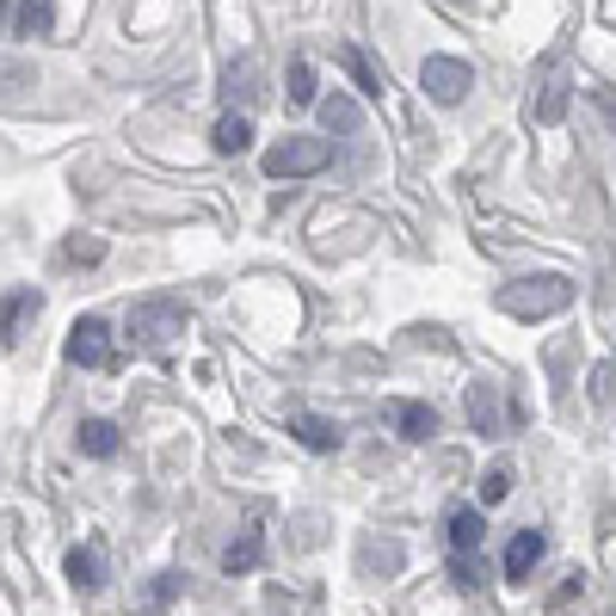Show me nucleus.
I'll list each match as a JSON object with an SVG mask.
<instances>
[{
    "label": "nucleus",
    "instance_id": "nucleus-1",
    "mask_svg": "<svg viewBox=\"0 0 616 616\" xmlns=\"http://www.w3.org/2000/svg\"><path fill=\"white\" fill-rule=\"evenodd\" d=\"M574 302V284L562 278V271H543V278H518L499 290V308L506 315H518V321H543V315H562V308Z\"/></svg>",
    "mask_w": 616,
    "mask_h": 616
},
{
    "label": "nucleus",
    "instance_id": "nucleus-2",
    "mask_svg": "<svg viewBox=\"0 0 616 616\" xmlns=\"http://www.w3.org/2000/svg\"><path fill=\"white\" fill-rule=\"evenodd\" d=\"M179 334H186V308L167 302V296H155V302H136V308H130V339H136L142 351L173 346Z\"/></svg>",
    "mask_w": 616,
    "mask_h": 616
},
{
    "label": "nucleus",
    "instance_id": "nucleus-3",
    "mask_svg": "<svg viewBox=\"0 0 616 616\" xmlns=\"http://www.w3.org/2000/svg\"><path fill=\"white\" fill-rule=\"evenodd\" d=\"M327 161H334V142H327V136H284L266 155V173L271 179H302V173H321Z\"/></svg>",
    "mask_w": 616,
    "mask_h": 616
},
{
    "label": "nucleus",
    "instance_id": "nucleus-4",
    "mask_svg": "<svg viewBox=\"0 0 616 616\" xmlns=\"http://www.w3.org/2000/svg\"><path fill=\"white\" fill-rule=\"evenodd\" d=\"M481 536H487V524H481V511H475V506H456L450 511V567H456V579H463V586H475V579H481V567H475Z\"/></svg>",
    "mask_w": 616,
    "mask_h": 616
},
{
    "label": "nucleus",
    "instance_id": "nucleus-5",
    "mask_svg": "<svg viewBox=\"0 0 616 616\" xmlns=\"http://www.w3.org/2000/svg\"><path fill=\"white\" fill-rule=\"evenodd\" d=\"M419 87H426L438 106H463V99H469V87H475V68L463 62V56H426Z\"/></svg>",
    "mask_w": 616,
    "mask_h": 616
},
{
    "label": "nucleus",
    "instance_id": "nucleus-6",
    "mask_svg": "<svg viewBox=\"0 0 616 616\" xmlns=\"http://www.w3.org/2000/svg\"><path fill=\"white\" fill-rule=\"evenodd\" d=\"M68 364H81V370H106L111 364V321L106 315H81V321L68 327Z\"/></svg>",
    "mask_w": 616,
    "mask_h": 616
},
{
    "label": "nucleus",
    "instance_id": "nucleus-7",
    "mask_svg": "<svg viewBox=\"0 0 616 616\" xmlns=\"http://www.w3.org/2000/svg\"><path fill=\"white\" fill-rule=\"evenodd\" d=\"M38 308H43V296L31 290V284H19V290H7V296H0V346L13 351L19 339H26V321L38 315Z\"/></svg>",
    "mask_w": 616,
    "mask_h": 616
},
{
    "label": "nucleus",
    "instance_id": "nucleus-8",
    "mask_svg": "<svg viewBox=\"0 0 616 616\" xmlns=\"http://www.w3.org/2000/svg\"><path fill=\"white\" fill-rule=\"evenodd\" d=\"M62 574H68L74 592H99L106 586V549H99V543H74L68 562H62Z\"/></svg>",
    "mask_w": 616,
    "mask_h": 616
},
{
    "label": "nucleus",
    "instance_id": "nucleus-9",
    "mask_svg": "<svg viewBox=\"0 0 616 616\" xmlns=\"http://www.w3.org/2000/svg\"><path fill=\"white\" fill-rule=\"evenodd\" d=\"M543 549H549V543H543V530H518V536H511V543H506V579H511V586H524V579L536 574Z\"/></svg>",
    "mask_w": 616,
    "mask_h": 616
},
{
    "label": "nucleus",
    "instance_id": "nucleus-10",
    "mask_svg": "<svg viewBox=\"0 0 616 616\" xmlns=\"http://www.w3.org/2000/svg\"><path fill=\"white\" fill-rule=\"evenodd\" d=\"M389 419L401 426V438H407V444H426L431 431H438V414H431L426 401H389Z\"/></svg>",
    "mask_w": 616,
    "mask_h": 616
},
{
    "label": "nucleus",
    "instance_id": "nucleus-11",
    "mask_svg": "<svg viewBox=\"0 0 616 616\" xmlns=\"http://www.w3.org/2000/svg\"><path fill=\"white\" fill-rule=\"evenodd\" d=\"M290 431H296V444H302V450H339V438H346V431H339L334 419H321V414H296Z\"/></svg>",
    "mask_w": 616,
    "mask_h": 616
},
{
    "label": "nucleus",
    "instance_id": "nucleus-12",
    "mask_svg": "<svg viewBox=\"0 0 616 616\" xmlns=\"http://www.w3.org/2000/svg\"><path fill=\"white\" fill-rule=\"evenodd\" d=\"M259 555H266V530H259V524H247V530L235 536V543H228L222 567H228V574H254V567H259Z\"/></svg>",
    "mask_w": 616,
    "mask_h": 616
},
{
    "label": "nucleus",
    "instance_id": "nucleus-13",
    "mask_svg": "<svg viewBox=\"0 0 616 616\" xmlns=\"http://www.w3.org/2000/svg\"><path fill=\"white\" fill-rule=\"evenodd\" d=\"M321 123H327V136H351L364 123V106L351 93H334V99H321Z\"/></svg>",
    "mask_w": 616,
    "mask_h": 616
},
{
    "label": "nucleus",
    "instance_id": "nucleus-14",
    "mask_svg": "<svg viewBox=\"0 0 616 616\" xmlns=\"http://www.w3.org/2000/svg\"><path fill=\"white\" fill-rule=\"evenodd\" d=\"M56 26V0H19L13 7V31L19 38H43Z\"/></svg>",
    "mask_w": 616,
    "mask_h": 616
},
{
    "label": "nucleus",
    "instance_id": "nucleus-15",
    "mask_svg": "<svg viewBox=\"0 0 616 616\" xmlns=\"http://www.w3.org/2000/svg\"><path fill=\"white\" fill-rule=\"evenodd\" d=\"M210 142H216V155H241V148L254 142V123H247L241 111H228V118H216Z\"/></svg>",
    "mask_w": 616,
    "mask_h": 616
},
{
    "label": "nucleus",
    "instance_id": "nucleus-16",
    "mask_svg": "<svg viewBox=\"0 0 616 616\" xmlns=\"http://www.w3.org/2000/svg\"><path fill=\"white\" fill-rule=\"evenodd\" d=\"M81 450L99 456V463H106V456H118L123 450L118 426H111V419H81Z\"/></svg>",
    "mask_w": 616,
    "mask_h": 616
},
{
    "label": "nucleus",
    "instance_id": "nucleus-17",
    "mask_svg": "<svg viewBox=\"0 0 616 616\" xmlns=\"http://www.w3.org/2000/svg\"><path fill=\"white\" fill-rule=\"evenodd\" d=\"M469 419L487 431V438H499V401H494V389H487V382H475V389H469Z\"/></svg>",
    "mask_w": 616,
    "mask_h": 616
},
{
    "label": "nucleus",
    "instance_id": "nucleus-18",
    "mask_svg": "<svg viewBox=\"0 0 616 616\" xmlns=\"http://www.w3.org/2000/svg\"><path fill=\"white\" fill-rule=\"evenodd\" d=\"M339 62L351 68V81H358V93H364V99H382V81H376V68L364 62V50H339Z\"/></svg>",
    "mask_w": 616,
    "mask_h": 616
},
{
    "label": "nucleus",
    "instance_id": "nucleus-19",
    "mask_svg": "<svg viewBox=\"0 0 616 616\" xmlns=\"http://www.w3.org/2000/svg\"><path fill=\"white\" fill-rule=\"evenodd\" d=\"M290 99L296 106H321V99H315V68H308L302 56L290 62Z\"/></svg>",
    "mask_w": 616,
    "mask_h": 616
},
{
    "label": "nucleus",
    "instance_id": "nucleus-20",
    "mask_svg": "<svg viewBox=\"0 0 616 616\" xmlns=\"http://www.w3.org/2000/svg\"><path fill=\"white\" fill-rule=\"evenodd\" d=\"M68 266H93V259H106V241H93V235H81V241H68L62 247Z\"/></svg>",
    "mask_w": 616,
    "mask_h": 616
},
{
    "label": "nucleus",
    "instance_id": "nucleus-21",
    "mask_svg": "<svg viewBox=\"0 0 616 616\" xmlns=\"http://www.w3.org/2000/svg\"><path fill=\"white\" fill-rule=\"evenodd\" d=\"M506 494H511V469L499 463V469H487V481H481V506H499Z\"/></svg>",
    "mask_w": 616,
    "mask_h": 616
},
{
    "label": "nucleus",
    "instance_id": "nucleus-22",
    "mask_svg": "<svg viewBox=\"0 0 616 616\" xmlns=\"http://www.w3.org/2000/svg\"><path fill=\"white\" fill-rule=\"evenodd\" d=\"M567 111V87H549V93L536 99V123H555Z\"/></svg>",
    "mask_w": 616,
    "mask_h": 616
},
{
    "label": "nucleus",
    "instance_id": "nucleus-23",
    "mask_svg": "<svg viewBox=\"0 0 616 616\" xmlns=\"http://www.w3.org/2000/svg\"><path fill=\"white\" fill-rule=\"evenodd\" d=\"M179 586H186V574H155L148 598H155V604H173V598H179Z\"/></svg>",
    "mask_w": 616,
    "mask_h": 616
},
{
    "label": "nucleus",
    "instance_id": "nucleus-24",
    "mask_svg": "<svg viewBox=\"0 0 616 616\" xmlns=\"http://www.w3.org/2000/svg\"><path fill=\"white\" fill-rule=\"evenodd\" d=\"M0 81H13V87H31V68H26V62H7V56H0Z\"/></svg>",
    "mask_w": 616,
    "mask_h": 616
},
{
    "label": "nucleus",
    "instance_id": "nucleus-25",
    "mask_svg": "<svg viewBox=\"0 0 616 616\" xmlns=\"http://www.w3.org/2000/svg\"><path fill=\"white\" fill-rule=\"evenodd\" d=\"M592 99H598V111H604V118H610V123H616V99H610V93H604V87H592Z\"/></svg>",
    "mask_w": 616,
    "mask_h": 616
}]
</instances>
